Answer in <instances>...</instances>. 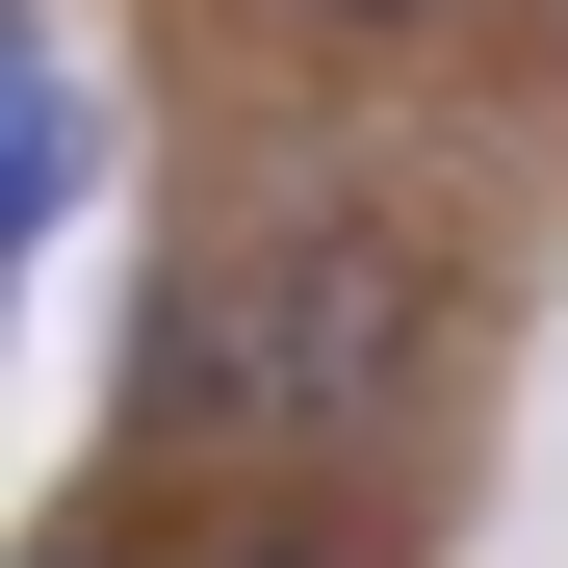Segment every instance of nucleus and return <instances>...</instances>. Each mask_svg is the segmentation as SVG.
I'll return each instance as SVG.
<instances>
[{"label": "nucleus", "instance_id": "7ed1b4c3", "mask_svg": "<svg viewBox=\"0 0 568 568\" xmlns=\"http://www.w3.org/2000/svg\"><path fill=\"white\" fill-rule=\"evenodd\" d=\"M258 27H311V52H439V27H491V0H258Z\"/></svg>", "mask_w": 568, "mask_h": 568}, {"label": "nucleus", "instance_id": "423d86ee", "mask_svg": "<svg viewBox=\"0 0 568 568\" xmlns=\"http://www.w3.org/2000/svg\"><path fill=\"white\" fill-rule=\"evenodd\" d=\"M0 568H155V542H0Z\"/></svg>", "mask_w": 568, "mask_h": 568}, {"label": "nucleus", "instance_id": "20e7f679", "mask_svg": "<svg viewBox=\"0 0 568 568\" xmlns=\"http://www.w3.org/2000/svg\"><path fill=\"white\" fill-rule=\"evenodd\" d=\"M181 568H362V517H233V542H181Z\"/></svg>", "mask_w": 568, "mask_h": 568}, {"label": "nucleus", "instance_id": "39448f33", "mask_svg": "<svg viewBox=\"0 0 568 568\" xmlns=\"http://www.w3.org/2000/svg\"><path fill=\"white\" fill-rule=\"evenodd\" d=\"M52 78H78V52H52V0H0V130H52Z\"/></svg>", "mask_w": 568, "mask_h": 568}, {"label": "nucleus", "instance_id": "f03ea898", "mask_svg": "<svg viewBox=\"0 0 568 568\" xmlns=\"http://www.w3.org/2000/svg\"><path fill=\"white\" fill-rule=\"evenodd\" d=\"M78 181H104V104L52 78V130H0V311H27V258L78 233Z\"/></svg>", "mask_w": 568, "mask_h": 568}, {"label": "nucleus", "instance_id": "f257e3e1", "mask_svg": "<svg viewBox=\"0 0 568 568\" xmlns=\"http://www.w3.org/2000/svg\"><path fill=\"white\" fill-rule=\"evenodd\" d=\"M130 439L439 465V491H465V207H439V181H284V207H207V233L155 258Z\"/></svg>", "mask_w": 568, "mask_h": 568}]
</instances>
